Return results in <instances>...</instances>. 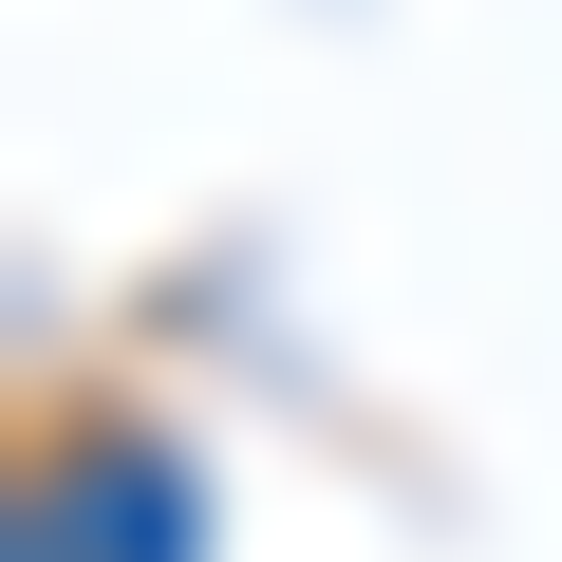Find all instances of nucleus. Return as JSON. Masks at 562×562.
Listing matches in <instances>:
<instances>
[{
  "label": "nucleus",
  "mask_w": 562,
  "mask_h": 562,
  "mask_svg": "<svg viewBox=\"0 0 562 562\" xmlns=\"http://www.w3.org/2000/svg\"><path fill=\"white\" fill-rule=\"evenodd\" d=\"M0 562H206V506H188V450L169 431H57L38 487H20V543Z\"/></svg>",
  "instance_id": "obj_1"
}]
</instances>
